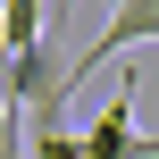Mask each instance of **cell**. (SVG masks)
Segmentation results:
<instances>
[{
    "label": "cell",
    "instance_id": "6da1fadb",
    "mask_svg": "<svg viewBox=\"0 0 159 159\" xmlns=\"http://www.w3.org/2000/svg\"><path fill=\"white\" fill-rule=\"evenodd\" d=\"M134 101H143V75H117V92L84 126V159H159V134L134 126Z\"/></svg>",
    "mask_w": 159,
    "mask_h": 159
},
{
    "label": "cell",
    "instance_id": "277c9868",
    "mask_svg": "<svg viewBox=\"0 0 159 159\" xmlns=\"http://www.w3.org/2000/svg\"><path fill=\"white\" fill-rule=\"evenodd\" d=\"M0 159H25V117L0 101Z\"/></svg>",
    "mask_w": 159,
    "mask_h": 159
},
{
    "label": "cell",
    "instance_id": "3957f363",
    "mask_svg": "<svg viewBox=\"0 0 159 159\" xmlns=\"http://www.w3.org/2000/svg\"><path fill=\"white\" fill-rule=\"evenodd\" d=\"M34 42H50V8L42 0H0V59H25Z\"/></svg>",
    "mask_w": 159,
    "mask_h": 159
},
{
    "label": "cell",
    "instance_id": "7a4b0ae2",
    "mask_svg": "<svg viewBox=\"0 0 159 159\" xmlns=\"http://www.w3.org/2000/svg\"><path fill=\"white\" fill-rule=\"evenodd\" d=\"M134 42H159V0H126V8H109L101 17V34H92V50L67 67V84H84L92 67H109L117 50H134Z\"/></svg>",
    "mask_w": 159,
    "mask_h": 159
}]
</instances>
